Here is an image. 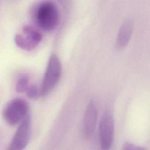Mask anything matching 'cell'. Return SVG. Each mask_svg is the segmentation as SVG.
<instances>
[{
    "label": "cell",
    "mask_w": 150,
    "mask_h": 150,
    "mask_svg": "<svg viewBox=\"0 0 150 150\" xmlns=\"http://www.w3.org/2000/svg\"><path fill=\"white\" fill-rule=\"evenodd\" d=\"M143 148L139 147V146H137L136 145L129 143V142H125L124 145H123V149H129V150H140L142 149Z\"/></svg>",
    "instance_id": "11"
},
{
    "label": "cell",
    "mask_w": 150,
    "mask_h": 150,
    "mask_svg": "<svg viewBox=\"0 0 150 150\" xmlns=\"http://www.w3.org/2000/svg\"><path fill=\"white\" fill-rule=\"evenodd\" d=\"M30 85L29 77L26 75H23L18 79L16 82V90L19 93L26 92Z\"/></svg>",
    "instance_id": "9"
},
{
    "label": "cell",
    "mask_w": 150,
    "mask_h": 150,
    "mask_svg": "<svg viewBox=\"0 0 150 150\" xmlns=\"http://www.w3.org/2000/svg\"><path fill=\"white\" fill-rule=\"evenodd\" d=\"M62 74V64L58 56L52 54L48 60L40 87L42 97L51 92L59 83Z\"/></svg>",
    "instance_id": "2"
},
{
    "label": "cell",
    "mask_w": 150,
    "mask_h": 150,
    "mask_svg": "<svg viewBox=\"0 0 150 150\" xmlns=\"http://www.w3.org/2000/svg\"><path fill=\"white\" fill-rule=\"evenodd\" d=\"M29 105L27 101L21 98L9 101L4 107L2 115L5 121L10 125H15L28 115Z\"/></svg>",
    "instance_id": "3"
},
{
    "label": "cell",
    "mask_w": 150,
    "mask_h": 150,
    "mask_svg": "<svg viewBox=\"0 0 150 150\" xmlns=\"http://www.w3.org/2000/svg\"><path fill=\"white\" fill-rule=\"evenodd\" d=\"M42 35L33 26H23L15 36V43L18 47L26 51L32 50L40 43Z\"/></svg>",
    "instance_id": "4"
},
{
    "label": "cell",
    "mask_w": 150,
    "mask_h": 150,
    "mask_svg": "<svg viewBox=\"0 0 150 150\" xmlns=\"http://www.w3.org/2000/svg\"><path fill=\"white\" fill-rule=\"evenodd\" d=\"M28 97L30 98H38L42 97L40 87H38L35 85L30 84L26 91Z\"/></svg>",
    "instance_id": "10"
},
{
    "label": "cell",
    "mask_w": 150,
    "mask_h": 150,
    "mask_svg": "<svg viewBox=\"0 0 150 150\" xmlns=\"http://www.w3.org/2000/svg\"><path fill=\"white\" fill-rule=\"evenodd\" d=\"M114 137V121L112 115L105 113L99 124V138L102 149H109L113 143Z\"/></svg>",
    "instance_id": "6"
},
{
    "label": "cell",
    "mask_w": 150,
    "mask_h": 150,
    "mask_svg": "<svg viewBox=\"0 0 150 150\" xmlns=\"http://www.w3.org/2000/svg\"><path fill=\"white\" fill-rule=\"evenodd\" d=\"M33 17L36 23L41 29L50 31L54 29L59 24V9L53 2L43 1L35 7Z\"/></svg>",
    "instance_id": "1"
},
{
    "label": "cell",
    "mask_w": 150,
    "mask_h": 150,
    "mask_svg": "<svg viewBox=\"0 0 150 150\" xmlns=\"http://www.w3.org/2000/svg\"><path fill=\"white\" fill-rule=\"evenodd\" d=\"M134 29V22L131 19H126L121 24L116 39V47L121 49L128 43Z\"/></svg>",
    "instance_id": "8"
},
{
    "label": "cell",
    "mask_w": 150,
    "mask_h": 150,
    "mask_svg": "<svg viewBox=\"0 0 150 150\" xmlns=\"http://www.w3.org/2000/svg\"><path fill=\"white\" fill-rule=\"evenodd\" d=\"M97 108L95 103L91 101L87 104L83 118V131L86 138L90 139L94 134L97 121Z\"/></svg>",
    "instance_id": "7"
},
{
    "label": "cell",
    "mask_w": 150,
    "mask_h": 150,
    "mask_svg": "<svg viewBox=\"0 0 150 150\" xmlns=\"http://www.w3.org/2000/svg\"><path fill=\"white\" fill-rule=\"evenodd\" d=\"M31 134V119L28 114L20 123L7 148L8 150H21L27 145Z\"/></svg>",
    "instance_id": "5"
}]
</instances>
